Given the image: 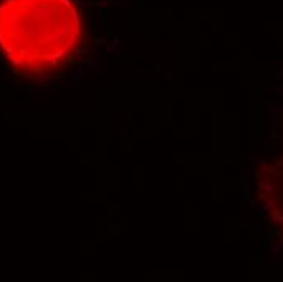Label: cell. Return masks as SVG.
<instances>
[{
	"label": "cell",
	"instance_id": "obj_1",
	"mask_svg": "<svg viewBox=\"0 0 283 282\" xmlns=\"http://www.w3.org/2000/svg\"><path fill=\"white\" fill-rule=\"evenodd\" d=\"M81 39V16L72 0H2L0 52L20 68V77L36 85L52 80L49 68L62 65L76 52Z\"/></svg>",
	"mask_w": 283,
	"mask_h": 282
},
{
	"label": "cell",
	"instance_id": "obj_2",
	"mask_svg": "<svg viewBox=\"0 0 283 282\" xmlns=\"http://www.w3.org/2000/svg\"><path fill=\"white\" fill-rule=\"evenodd\" d=\"M251 175H252V168L249 165H243L241 166V191L243 192L251 189Z\"/></svg>",
	"mask_w": 283,
	"mask_h": 282
},
{
	"label": "cell",
	"instance_id": "obj_3",
	"mask_svg": "<svg viewBox=\"0 0 283 282\" xmlns=\"http://www.w3.org/2000/svg\"><path fill=\"white\" fill-rule=\"evenodd\" d=\"M282 250H283V240H278V241H273V243H272L270 253H272V255H278Z\"/></svg>",
	"mask_w": 283,
	"mask_h": 282
},
{
	"label": "cell",
	"instance_id": "obj_4",
	"mask_svg": "<svg viewBox=\"0 0 283 282\" xmlns=\"http://www.w3.org/2000/svg\"><path fill=\"white\" fill-rule=\"evenodd\" d=\"M273 207H275V202L272 199H269L267 202H265V205H264V210H265V212H269V214H273V212H275Z\"/></svg>",
	"mask_w": 283,
	"mask_h": 282
},
{
	"label": "cell",
	"instance_id": "obj_5",
	"mask_svg": "<svg viewBox=\"0 0 283 282\" xmlns=\"http://www.w3.org/2000/svg\"><path fill=\"white\" fill-rule=\"evenodd\" d=\"M259 188H260L262 191H265V192L273 191V186H272L270 183H265V181H259Z\"/></svg>",
	"mask_w": 283,
	"mask_h": 282
},
{
	"label": "cell",
	"instance_id": "obj_6",
	"mask_svg": "<svg viewBox=\"0 0 283 282\" xmlns=\"http://www.w3.org/2000/svg\"><path fill=\"white\" fill-rule=\"evenodd\" d=\"M270 113H283V105H275V103H272V106H270Z\"/></svg>",
	"mask_w": 283,
	"mask_h": 282
},
{
	"label": "cell",
	"instance_id": "obj_7",
	"mask_svg": "<svg viewBox=\"0 0 283 282\" xmlns=\"http://www.w3.org/2000/svg\"><path fill=\"white\" fill-rule=\"evenodd\" d=\"M264 91H277V93L283 95V87H264Z\"/></svg>",
	"mask_w": 283,
	"mask_h": 282
},
{
	"label": "cell",
	"instance_id": "obj_8",
	"mask_svg": "<svg viewBox=\"0 0 283 282\" xmlns=\"http://www.w3.org/2000/svg\"><path fill=\"white\" fill-rule=\"evenodd\" d=\"M273 140H275V137H272V136H267V137L264 139V145H265V147H270V144H272Z\"/></svg>",
	"mask_w": 283,
	"mask_h": 282
},
{
	"label": "cell",
	"instance_id": "obj_9",
	"mask_svg": "<svg viewBox=\"0 0 283 282\" xmlns=\"http://www.w3.org/2000/svg\"><path fill=\"white\" fill-rule=\"evenodd\" d=\"M252 162H254V163H257L259 166H264V168L267 166V162H264V160H259V158H256V157H252Z\"/></svg>",
	"mask_w": 283,
	"mask_h": 282
},
{
	"label": "cell",
	"instance_id": "obj_10",
	"mask_svg": "<svg viewBox=\"0 0 283 282\" xmlns=\"http://www.w3.org/2000/svg\"><path fill=\"white\" fill-rule=\"evenodd\" d=\"M272 220H273V222H278V223H282V222H283V217H282V215H277V214L273 212V214H272Z\"/></svg>",
	"mask_w": 283,
	"mask_h": 282
},
{
	"label": "cell",
	"instance_id": "obj_11",
	"mask_svg": "<svg viewBox=\"0 0 283 282\" xmlns=\"http://www.w3.org/2000/svg\"><path fill=\"white\" fill-rule=\"evenodd\" d=\"M264 214H265L264 207H260V209H256V212H254V217H262Z\"/></svg>",
	"mask_w": 283,
	"mask_h": 282
},
{
	"label": "cell",
	"instance_id": "obj_12",
	"mask_svg": "<svg viewBox=\"0 0 283 282\" xmlns=\"http://www.w3.org/2000/svg\"><path fill=\"white\" fill-rule=\"evenodd\" d=\"M270 243H273V238H272V235H267V237H264V245H270Z\"/></svg>",
	"mask_w": 283,
	"mask_h": 282
},
{
	"label": "cell",
	"instance_id": "obj_13",
	"mask_svg": "<svg viewBox=\"0 0 283 282\" xmlns=\"http://www.w3.org/2000/svg\"><path fill=\"white\" fill-rule=\"evenodd\" d=\"M135 73H147V70H145V68H143V70H142V68H138V70H135Z\"/></svg>",
	"mask_w": 283,
	"mask_h": 282
},
{
	"label": "cell",
	"instance_id": "obj_14",
	"mask_svg": "<svg viewBox=\"0 0 283 282\" xmlns=\"http://www.w3.org/2000/svg\"><path fill=\"white\" fill-rule=\"evenodd\" d=\"M277 166H283V162H277Z\"/></svg>",
	"mask_w": 283,
	"mask_h": 282
}]
</instances>
